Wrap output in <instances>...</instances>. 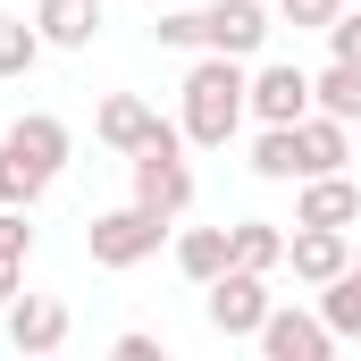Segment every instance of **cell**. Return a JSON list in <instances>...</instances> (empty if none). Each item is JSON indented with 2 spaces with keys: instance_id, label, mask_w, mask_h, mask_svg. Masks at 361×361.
I'll list each match as a JSON object with an SVG mask.
<instances>
[{
  "instance_id": "6da1fadb",
  "label": "cell",
  "mask_w": 361,
  "mask_h": 361,
  "mask_svg": "<svg viewBox=\"0 0 361 361\" xmlns=\"http://www.w3.org/2000/svg\"><path fill=\"white\" fill-rule=\"evenodd\" d=\"M252 76H244V59H227V51H202L193 68H185V143H202V152H227V135L252 118Z\"/></svg>"
},
{
  "instance_id": "7a4b0ae2",
  "label": "cell",
  "mask_w": 361,
  "mask_h": 361,
  "mask_svg": "<svg viewBox=\"0 0 361 361\" xmlns=\"http://www.w3.org/2000/svg\"><path fill=\"white\" fill-rule=\"evenodd\" d=\"M160 235H169V219H160V210L118 202V210H101V219L85 227V252H92V269H143V261L160 252Z\"/></svg>"
},
{
  "instance_id": "3957f363",
  "label": "cell",
  "mask_w": 361,
  "mask_h": 361,
  "mask_svg": "<svg viewBox=\"0 0 361 361\" xmlns=\"http://www.w3.org/2000/svg\"><path fill=\"white\" fill-rule=\"evenodd\" d=\"M135 202L160 210V219H185L193 210V169H185V126H169L152 152H135Z\"/></svg>"
},
{
  "instance_id": "277c9868",
  "label": "cell",
  "mask_w": 361,
  "mask_h": 361,
  "mask_svg": "<svg viewBox=\"0 0 361 361\" xmlns=\"http://www.w3.org/2000/svg\"><path fill=\"white\" fill-rule=\"evenodd\" d=\"M202 294H210V328L219 336H261V319H269V277L261 269H235L227 261Z\"/></svg>"
},
{
  "instance_id": "5b68a950",
  "label": "cell",
  "mask_w": 361,
  "mask_h": 361,
  "mask_svg": "<svg viewBox=\"0 0 361 361\" xmlns=\"http://www.w3.org/2000/svg\"><path fill=\"white\" fill-rule=\"evenodd\" d=\"M269 361H328L336 353V328L319 319V311H294V302H269V319H261V336H252Z\"/></svg>"
},
{
  "instance_id": "8992f818",
  "label": "cell",
  "mask_w": 361,
  "mask_h": 361,
  "mask_svg": "<svg viewBox=\"0 0 361 361\" xmlns=\"http://www.w3.org/2000/svg\"><path fill=\"white\" fill-rule=\"evenodd\" d=\"M261 42H269V0H210L202 8V51L261 59Z\"/></svg>"
},
{
  "instance_id": "52a82bcc",
  "label": "cell",
  "mask_w": 361,
  "mask_h": 361,
  "mask_svg": "<svg viewBox=\"0 0 361 361\" xmlns=\"http://www.w3.org/2000/svg\"><path fill=\"white\" fill-rule=\"evenodd\" d=\"M92 135H101L118 160H135V152H152V143L169 135V118H160L143 92H109V101H101V118H92Z\"/></svg>"
},
{
  "instance_id": "ba28073f",
  "label": "cell",
  "mask_w": 361,
  "mask_h": 361,
  "mask_svg": "<svg viewBox=\"0 0 361 361\" xmlns=\"http://www.w3.org/2000/svg\"><path fill=\"white\" fill-rule=\"evenodd\" d=\"M0 319H8V345H17V353H59V345L76 336V319H68L59 294H17Z\"/></svg>"
},
{
  "instance_id": "9c48e42d",
  "label": "cell",
  "mask_w": 361,
  "mask_h": 361,
  "mask_svg": "<svg viewBox=\"0 0 361 361\" xmlns=\"http://www.w3.org/2000/svg\"><path fill=\"white\" fill-rule=\"evenodd\" d=\"M252 118L261 126H294V118H311V76L294 68V59H269V68H252Z\"/></svg>"
},
{
  "instance_id": "30bf717a",
  "label": "cell",
  "mask_w": 361,
  "mask_h": 361,
  "mask_svg": "<svg viewBox=\"0 0 361 361\" xmlns=\"http://www.w3.org/2000/svg\"><path fill=\"white\" fill-rule=\"evenodd\" d=\"M286 269L302 286H328L336 269H353V227H294L286 235Z\"/></svg>"
},
{
  "instance_id": "8fae6325",
  "label": "cell",
  "mask_w": 361,
  "mask_h": 361,
  "mask_svg": "<svg viewBox=\"0 0 361 361\" xmlns=\"http://www.w3.org/2000/svg\"><path fill=\"white\" fill-rule=\"evenodd\" d=\"M294 227H361V185L345 177V169H328V177H302Z\"/></svg>"
},
{
  "instance_id": "7c38bea8",
  "label": "cell",
  "mask_w": 361,
  "mask_h": 361,
  "mask_svg": "<svg viewBox=\"0 0 361 361\" xmlns=\"http://www.w3.org/2000/svg\"><path fill=\"white\" fill-rule=\"evenodd\" d=\"M0 143H8V152H25V160H34L42 177H59V169H68V152H76V135H68V126H59L51 109H25V118H17V126L0 135Z\"/></svg>"
},
{
  "instance_id": "4fadbf2b",
  "label": "cell",
  "mask_w": 361,
  "mask_h": 361,
  "mask_svg": "<svg viewBox=\"0 0 361 361\" xmlns=\"http://www.w3.org/2000/svg\"><path fill=\"white\" fill-rule=\"evenodd\" d=\"M294 135H302V177H328V169H345V160H353V126H345V118H328V109L294 118Z\"/></svg>"
},
{
  "instance_id": "5bb4252c",
  "label": "cell",
  "mask_w": 361,
  "mask_h": 361,
  "mask_svg": "<svg viewBox=\"0 0 361 361\" xmlns=\"http://www.w3.org/2000/svg\"><path fill=\"white\" fill-rule=\"evenodd\" d=\"M34 25H42L51 51H92V34H101V0H42Z\"/></svg>"
},
{
  "instance_id": "9a60e30c",
  "label": "cell",
  "mask_w": 361,
  "mask_h": 361,
  "mask_svg": "<svg viewBox=\"0 0 361 361\" xmlns=\"http://www.w3.org/2000/svg\"><path fill=\"white\" fill-rule=\"evenodd\" d=\"M227 261H235V269H286V227H277V219H235V227H227Z\"/></svg>"
},
{
  "instance_id": "2e32d148",
  "label": "cell",
  "mask_w": 361,
  "mask_h": 361,
  "mask_svg": "<svg viewBox=\"0 0 361 361\" xmlns=\"http://www.w3.org/2000/svg\"><path fill=\"white\" fill-rule=\"evenodd\" d=\"M311 109H328V118L361 126V68H353V59H328V68L311 76Z\"/></svg>"
},
{
  "instance_id": "e0dca14e",
  "label": "cell",
  "mask_w": 361,
  "mask_h": 361,
  "mask_svg": "<svg viewBox=\"0 0 361 361\" xmlns=\"http://www.w3.org/2000/svg\"><path fill=\"white\" fill-rule=\"evenodd\" d=\"M319 319L336 328V345L361 336V261H353V269H336L328 286H319Z\"/></svg>"
},
{
  "instance_id": "ac0fdd59",
  "label": "cell",
  "mask_w": 361,
  "mask_h": 361,
  "mask_svg": "<svg viewBox=\"0 0 361 361\" xmlns=\"http://www.w3.org/2000/svg\"><path fill=\"white\" fill-rule=\"evenodd\" d=\"M177 269L193 277V286H210V277L227 269V227H185L177 235Z\"/></svg>"
},
{
  "instance_id": "d6986e66",
  "label": "cell",
  "mask_w": 361,
  "mask_h": 361,
  "mask_svg": "<svg viewBox=\"0 0 361 361\" xmlns=\"http://www.w3.org/2000/svg\"><path fill=\"white\" fill-rule=\"evenodd\" d=\"M252 177H269V185L302 177V135H294V126H261V143H252Z\"/></svg>"
},
{
  "instance_id": "ffe728a7",
  "label": "cell",
  "mask_w": 361,
  "mask_h": 361,
  "mask_svg": "<svg viewBox=\"0 0 361 361\" xmlns=\"http://www.w3.org/2000/svg\"><path fill=\"white\" fill-rule=\"evenodd\" d=\"M51 42H42V25H25V17H0V85H17V76H34V59H42Z\"/></svg>"
},
{
  "instance_id": "44dd1931",
  "label": "cell",
  "mask_w": 361,
  "mask_h": 361,
  "mask_svg": "<svg viewBox=\"0 0 361 361\" xmlns=\"http://www.w3.org/2000/svg\"><path fill=\"white\" fill-rule=\"evenodd\" d=\"M42 169H34V160H25V152H8V143H0V202H17V210H34V202H42Z\"/></svg>"
},
{
  "instance_id": "7402d4cb",
  "label": "cell",
  "mask_w": 361,
  "mask_h": 361,
  "mask_svg": "<svg viewBox=\"0 0 361 361\" xmlns=\"http://www.w3.org/2000/svg\"><path fill=\"white\" fill-rule=\"evenodd\" d=\"M152 34H160V51H202V8H169Z\"/></svg>"
},
{
  "instance_id": "603a6c76",
  "label": "cell",
  "mask_w": 361,
  "mask_h": 361,
  "mask_svg": "<svg viewBox=\"0 0 361 361\" xmlns=\"http://www.w3.org/2000/svg\"><path fill=\"white\" fill-rule=\"evenodd\" d=\"M25 252H34V219L17 202H0V261H25Z\"/></svg>"
},
{
  "instance_id": "cb8c5ba5",
  "label": "cell",
  "mask_w": 361,
  "mask_h": 361,
  "mask_svg": "<svg viewBox=\"0 0 361 361\" xmlns=\"http://www.w3.org/2000/svg\"><path fill=\"white\" fill-rule=\"evenodd\" d=\"M336 8H345V0H277V17H286V25H302V34H328V25H336Z\"/></svg>"
},
{
  "instance_id": "d4e9b609",
  "label": "cell",
  "mask_w": 361,
  "mask_h": 361,
  "mask_svg": "<svg viewBox=\"0 0 361 361\" xmlns=\"http://www.w3.org/2000/svg\"><path fill=\"white\" fill-rule=\"evenodd\" d=\"M328 51L361 68V8H336V25H328Z\"/></svg>"
},
{
  "instance_id": "484cf974",
  "label": "cell",
  "mask_w": 361,
  "mask_h": 361,
  "mask_svg": "<svg viewBox=\"0 0 361 361\" xmlns=\"http://www.w3.org/2000/svg\"><path fill=\"white\" fill-rule=\"evenodd\" d=\"M109 353H118V361H160V336H143V328H126V336H118Z\"/></svg>"
},
{
  "instance_id": "4316f807",
  "label": "cell",
  "mask_w": 361,
  "mask_h": 361,
  "mask_svg": "<svg viewBox=\"0 0 361 361\" xmlns=\"http://www.w3.org/2000/svg\"><path fill=\"white\" fill-rule=\"evenodd\" d=\"M17 294H25V261H0V311H8Z\"/></svg>"
},
{
  "instance_id": "83f0119b",
  "label": "cell",
  "mask_w": 361,
  "mask_h": 361,
  "mask_svg": "<svg viewBox=\"0 0 361 361\" xmlns=\"http://www.w3.org/2000/svg\"><path fill=\"white\" fill-rule=\"evenodd\" d=\"M353 261H361V244H353Z\"/></svg>"
}]
</instances>
